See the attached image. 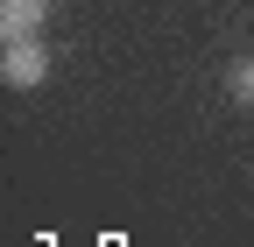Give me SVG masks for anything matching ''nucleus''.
Returning a JSON list of instances; mask_svg holds the SVG:
<instances>
[{"mask_svg":"<svg viewBox=\"0 0 254 247\" xmlns=\"http://www.w3.org/2000/svg\"><path fill=\"white\" fill-rule=\"evenodd\" d=\"M233 92H254V64H240V71H233Z\"/></svg>","mask_w":254,"mask_h":247,"instance_id":"obj_3","label":"nucleus"},{"mask_svg":"<svg viewBox=\"0 0 254 247\" xmlns=\"http://www.w3.org/2000/svg\"><path fill=\"white\" fill-rule=\"evenodd\" d=\"M0 78H7V85H43V78H50V57L36 50V36L7 43V57H0Z\"/></svg>","mask_w":254,"mask_h":247,"instance_id":"obj_1","label":"nucleus"},{"mask_svg":"<svg viewBox=\"0 0 254 247\" xmlns=\"http://www.w3.org/2000/svg\"><path fill=\"white\" fill-rule=\"evenodd\" d=\"M43 14H50V0H0V36H7V43L36 36V28H43Z\"/></svg>","mask_w":254,"mask_h":247,"instance_id":"obj_2","label":"nucleus"}]
</instances>
